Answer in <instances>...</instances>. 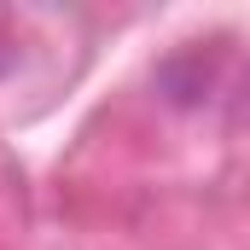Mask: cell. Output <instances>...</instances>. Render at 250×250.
Instances as JSON below:
<instances>
[{"mask_svg":"<svg viewBox=\"0 0 250 250\" xmlns=\"http://www.w3.org/2000/svg\"><path fill=\"white\" fill-rule=\"evenodd\" d=\"M239 41H192L163 64V87L175 105H221L227 93L250 87L245 53H233Z\"/></svg>","mask_w":250,"mask_h":250,"instance_id":"1","label":"cell"},{"mask_svg":"<svg viewBox=\"0 0 250 250\" xmlns=\"http://www.w3.org/2000/svg\"><path fill=\"white\" fill-rule=\"evenodd\" d=\"M18 53H23V47H18V23H12V18L0 12V82H6L12 70H18Z\"/></svg>","mask_w":250,"mask_h":250,"instance_id":"2","label":"cell"}]
</instances>
